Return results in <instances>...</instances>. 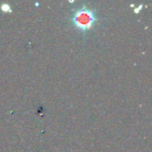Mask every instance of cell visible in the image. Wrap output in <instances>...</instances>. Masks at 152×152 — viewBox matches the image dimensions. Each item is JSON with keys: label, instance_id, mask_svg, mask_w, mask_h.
<instances>
[{"label": "cell", "instance_id": "cell-1", "mask_svg": "<svg viewBox=\"0 0 152 152\" xmlns=\"http://www.w3.org/2000/svg\"><path fill=\"white\" fill-rule=\"evenodd\" d=\"M96 21L97 16L95 11L90 9L86 4L77 8L71 16L72 24L83 33L92 29Z\"/></svg>", "mask_w": 152, "mask_h": 152}, {"label": "cell", "instance_id": "cell-2", "mask_svg": "<svg viewBox=\"0 0 152 152\" xmlns=\"http://www.w3.org/2000/svg\"><path fill=\"white\" fill-rule=\"evenodd\" d=\"M1 9H2V11H4L5 12H11L12 11L11 10V6L8 4H3L1 5Z\"/></svg>", "mask_w": 152, "mask_h": 152}]
</instances>
